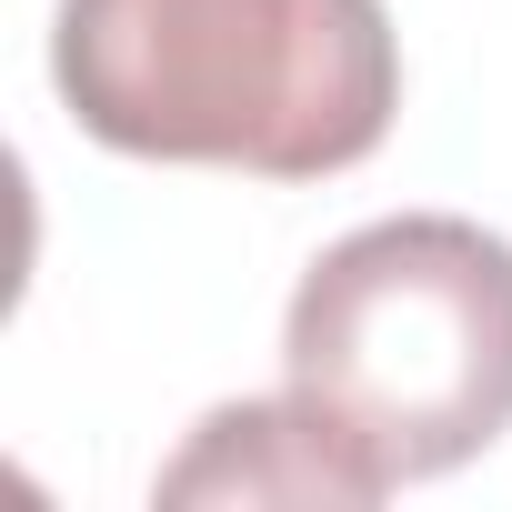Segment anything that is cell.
<instances>
[{"mask_svg":"<svg viewBox=\"0 0 512 512\" xmlns=\"http://www.w3.org/2000/svg\"><path fill=\"white\" fill-rule=\"evenodd\" d=\"M61 111L121 161L332 181L402 111L382 0H61Z\"/></svg>","mask_w":512,"mask_h":512,"instance_id":"1","label":"cell"},{"mask_svg":"<svg viewBox=\"0 0 512 512\" xmlns=\"http://www.w3.org/2000/svg\"><path fill=\"white\" fill-rule=\"evenodd\" d=\"M282 392L382 482H442L512 432V241L462 211L342 231L282 312Z\"/></svg>","mask_w":512,"mask_h":512,"instance_id":"2","label":"cell"},{"mask_svg":"<svg viewBox=\"0 0 512 512\" xmlns=\"http://www.w3.org/2000/svg\"><path fill=\"white\" fill-rule=\"evenodd\" d=\"M151 502H332V512H362V502H382V482L332 442V422L302 392H262V402L201 412V432L161 462Z\"/></svg>","mask_w":512,"mask_h":512,"instance_id":"3","label":"cell"}]
</instances>
